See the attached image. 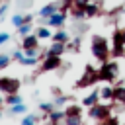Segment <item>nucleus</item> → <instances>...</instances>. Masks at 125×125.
I'll use <instances>...</instances> for the list:
<instances>
[{
    "mask_svg": "<svg viewBox=\"0 0 125 125\" xmlns=\"http://www.w3.org/2000/svg\"><path fill=\"white\" fill-rule=\"evenodd\" d=\"M66 100H68L66 96H59V98H55V102H53V104H55V105H62Z\"/></svg>",
    "mask_w": 125,
    "mask_h": 125,
    "instance_id": "32",
    "label": "nucleus"
},
{
    "mask_svg": "<svg viewBox=\"0 0 125 125\" xmlns=\"http://www.w3.org/2000/svg\"><path fill=\"white\" fill-rule=\"evenodd\" d=\"M4 102H6L8 105H14V104H20V102H21V96H20L18 92H14V94H8Z\"/></svg>",
    "mask_w": 125,
    "mask_h": 125,
    "instance_id": "16",
    "label": "nucleus"
},
{
    "mask_svg": "<svg viewBox=\"0 0 125 125\" xmlns=\"http://www.w3.org/2000/svg\"><path fill=\"white\" fill-rule=\"evenodd\" d=\"M47 125H57V123H53V121H49V123H47Z\"/></svg>",
    "mask_w": 125,
    "mask_h": 125,
    "instance_id": "35",
    "label": "nucleus"
},
{
    "mask_svg": "<svg viewBox=\"0 0 125 125\" xmlns=\"http://www.w3.org/2000/svg\"><path fill=\"white\" fill-rule=\"evenodd\" d=\"M59 4H55V2H51V4H47V6H43L41 10H39V18H43V20H47L51 14H55V12H59Z\"/></svg>",
    "mask_w": 125,
    "mask_h": 125,
    "instance_id": "9",
    "label": "nucleus"
},
{
    "mask_svg": "<svg viewBox=\"0 0 125 125\" xmlns=\"http://www.w3.org/2000/svg\"><path fill=\"white\" fill-rule=\"evenodd\" d=\"M109 45H107V41L102 37V35H94L92 37V55L98 59V61H102V62H105L107 61V57H109Z\"/></svg>",
    "mask_w": 125,
    "mask_h": 125,
    "instance_id": "1",
    "label": "nucleus"
},
{
    "mask_svg": "<svg viewBox=\"0 0 125 125\" xmlns=\"http://www.w3.org/2000/svg\"><path fill=\"white\" fill-rule=\"evenodd\" d=\"M12 23H14L16 27H20V25L23 23V16H20V14H16V16L12 18Z\"/></svg>",
    "mask_w": 125,
    "mask_h": 125,
    "instance_id": "29",
    "label": "nucleus"
},
{
    "mask_svg": "<svg viewBox=\"0 0 125 125\" xmlns=\"http://www.w3.org/2000/svg\"><path fill=\"white\" fill-rule=\"evenodd\" d=\"M20 62L25 64V66H35V64L39 62V59H37V57H25V55H23V59H21Z\"/></svg>",
    "mask_w": 125,
    "mask_h": 125,
    "instance_id": "23",
    "label": "nucleus"
},
{
    "mask_svg": "<svg viewBox=\"0 0 125 125\" xmlns=\"http://www.w3.org/2000/svg\"><path fill=\"white\" fill-rule=\"evenodd\" d=\"M10 41V33L8 31H2L0 33V45H4V43H8Z\"/></svg>",
    "mask_w": 125,
    "mask_h": 125,
    "instance_id": "30",
    "label": "nucleus"
},
{
    "mask_svg": "<svg viewBox=\"0 0 125 125\" xmlns=\"http://www.w3.org/2000/svg\"><path fill=\"white\" fill-rule=\"evenodd\" d=\"M84 12H86V18H92V16L98 14V6L96 4H86L84 6Z\"/></svg>",
    "mask_w": 125,
    "mask_h": 125,
    "instance_id": "21",
    "label": "nucleus"
},
{
    "mask_svg": "<svg viewBox=\"0 0 125 125\" xmlns=\"http://www.w3.org/2000/svg\"><path fill=\"white\" fill-rule=\"evenodd\" d=\"M113 98H115L117 102H125V88H123V86H117V88L113 90Z\"/></svg>",
    "mask_w": 125,
    "mask_h": 125,
    "instance_id": "20",
    "label": "nucleus"
},
{
    "mask_svg": "<svg viewBox=\"0 0 125 125\" xmlns=\"http://www.w3.org/2000/svg\"><path fill=\"white\" fill-rule=\"evenodd\" d=\"M35 35H37L39 39H49V37H51V31H49L45 25H41V27L35 29Z\"/></svg>",
    "mask_w": 125,
    "mask_h": 125,
    "instance_id": "17",
    "label": "nucleus"
},
{
    "mask_svg": "<svg viewBox=\"0 0 125 125\" xmlns=\"http://www.w3.org/2000/svg\"><path fill=\"white\" fill-rule=\"evenodd\" d=\"M74 2H76V0H66V4H74Z\"/></svg>",
    "mask_w": 125,
    "mask_h": 125,
    "instance_id": "34",
    "label": "nucleus"
},
{
    "mask_svg": "<svg viewBox=\"0 0 125 125\" xmlns=\"http://www.w3.org/2000/svg\"><path fill=\"white\" fill-rule=\"evenodd\" d=\"M53 107H55V104H49V102H43V104H39V109H41L43 113H49V111H53Z\"/></svg>",
    "mask_w": 125,
    "mask_h": 125,
    "instance_id": "26",
    "label": "nucleus"
},
{
    "mask_svg": "<svg viewBox=\"0 0 125 125\" xmlns=\"http://www.w3.org/2000/svg\"><path fill=\"white\" fill-rule=\"evenodd\" d=\"M100 80V76H98V72L92 68V66H86V70H84V76L76 82V86L78 88H84V86H92L94 82H98Z\"/></svg>",
    "mask_w": 125,
    "mask_h": 125,
    "instance_id": "4",
    "label": "nucleus"
},
{
    "mask_svg": "<svg viewBox=\"0 0 125 125\" xmlns=\"http://www.w3.org/2000/svg\"><path fill=\"white\" fill-rule=\"evenodd\" d=\"M64 21H66V12L64 10H59V12H55V14H51L47 18V23L53 25V27H61Z\"/></svg>",
    "mask_w": 125,
    "mask_h": 125,
    "instance_id": "7",
    "label": "nucleus"
},
{
    "mask_svg": "<svg viewBox=\"0 0 125 125\" xmlns=\"http://www.w3.org/2000/svg\"><path fill=\"white\" fill-rule=\"evenodd\" d=\"M61 119H64V109H53V111H49V121L59 123Z\"/></svg>",
    "mask_w": 125,
    "mask_h": 125,
    "instance_id": "13",
    "label": "nucleus"
},
{
    "mask_svg": "<svg viewBox=\"0 0 125 125\" xmlns=\"http://www.w3.org/2000/svg\"><path fill=\"white\" fill-rule=\"evenodd\" d=\"M18 88H20V80H16V78H0V92L14 94V92H18Z\"/></svg>",
    "mask_w": 125,
    "mask_h": 125,
    "instance_id": "6",
    "label": "nucleus"
},
{
    "mask_svg": "<svg viewBox=\"0 0 125 125\" xmlns=\"http://www.w3.org/2000/svg\"><path fill=\"white\" fill-rule=\"evenodd\" d=\"M51 37H53V41H61V43H66V41H68L66 31H57V33H53Z\"/></svg>",
    "mask_w": 125,
    "mask_h": 125,
    "instance_id": "22",
    "label": "nucleus"
},
{
    "mask_svg": "<svg viewBox=\"0 0 125 125\" xmlns=\"http://www.w3.org/2000/svg\"><path fill=\"white\" fill-rule=\"evenodd\" d=\"M111 55L115 59L125 55V41H123V29L113 31V45H111Z\"/></svg>",
    "mask_w": 125,
    "mask_h": 125,
    "instance_id": "3",
    "label": "nucleus"
},
{
    "mask_svg": "<svg viewBox=\"0 0 125 125\" xmlns=\"http://www.w3.org/2000/svg\"><path fill=\"white\" fill-rule=\"evenodd\" d=\"M18 33H20L21 37L29 35V33H31V23H21V25L18 27Z\"/></svg>",
    "mask_w": 125,
    "mask_h": 125,
    "instance_id": "24",
    "label": "nucleus"
},
{
    "mask_svg": "<svg viewBox=\"0 0 125 125\" xmlns=\"http://www.w3.org/2000/svg\"><path fill=\"white\" fill-rule=\"evenodd\" d=\"M82 113V109H80V105H66L64 107V115H80Z\"/></svg>",
    "mask_w": 125,
    "mask_h": 125,
    "instance_id": "19",
    "label": "nucleus"
},
{
    "mask_svg": "<svg viewBox=\"0 0 125 125\" xmlns=\"http://www.w3.org/2000/svg\"><path fill=\"white\" fill-rule=\"evenodd\" d=\"M33 125H35V123H33Z\"/></svg>",
    "mask_w": 125,
    "mask_h": 125,
    "instance_id": "38",
    "label": "nucleus"
},
{
    "mask_svg": "<svg viewBox=\"0 0 125 125\" xmlns=\"http://www.w3.org/2000/svg\"><path fill=\"white\" fill-rule=\"evenodd\" d=\"M100 98H102V100H111V98H113V88L104 86V88L100 90Z\"/></svg>",
    "mask_w": 125,
    "mask_h": 125,
    "instance_id": "18",
    "label": "nucleus"
},
{
    "mask_svg": "<svg viewBox=\"0 0 125 125\" xmlns=\"http://www.w3.org/2000/svg\"><path fill=\"white\" fill-rule=\"evenodd\" d=\"M66 125H82V113L80 115H64Z\"/></svg>",
    "mask_w": 125,
    "mask_h": 125,
    "instance_id": "15",
    "label": "nucleus"
},
{
    "mask_svg": "<svg viewBox=\"0 0 125 125\" xmlns=\"http://www.w3.org/2000/svg\"><path fill=\"white\" fill-rule=\"evenodd\" d=\"M123 41H125V29H123Z\"/></svg>",
    "mask_w": 125,
    "mask_h": 125,
    "instance_id": "36",
    "label": "nucleus"
},
{
    "mask_svg": "<svg viewBox=\"0 0 125 125\" xmlns=\"http://www.w3.org/2000/svg\"><path fill=\"white\" fill-rule=\"evenodd\" d=\"M100 125H119V123H117V119H115V117H105V119H102V121H100Z\"/></svg>",
    "mask_w": 125,
    "mask_h": 125,
    "instance_id": "28",
    "label": "nucleus"
},
{
    "mask_svg": "<svg viewBox=\"0 0 125 125\" xmlns=\"http://www.w3.org/2000/svg\"><path fill=\"white\" fill-rule=\"evenodd\" d=\"M35 121H37V115H25V117L21 119V123H20V125H33Z\"/></svg>",
    "mask_w": 125,
    "mask_h": 125,
    "instance_id": "27",
    "label": "nucleus"
},
{
    "mask_svg": "<svg viewBox=\"0 0 125 125\" xmlns=\"http://www.w3.org/2000/svg\"><path fill=\"white\" fill-rule=\"evenodd\" d=\"M123 57H125V55H123Z\"/></svg>",
    "mask_w": 125,
    "mask_h": 125,
    "instance_id": "39",
    "label": "nucleus"
},
{
    "mask_svg": "<svg viewBox=\"0 0 125 125\" xmlns=\"http://www.w3.org/2000/svg\"><path fill=\"white\" fill-rule=\"evenodd\" d=\"M88 115H90L92 119H96V121H102V119L109 117V107H107V105H102V104H94V105L90 107Z\"/></svg>",
    "mask_w": 125,
    "mask_h": 125,
    "instance_id": "5",
    "label": "nucleus"
},
{
    "mask_svg": "<svg viewBox=\"0 0 125 125\" xmlns=\"http://www.w3.org/2000/svg\"><path fill=\"white\" fill-rule=\"evenodd\" d=\"M98 100H100V90H94L92 94H88V96L82 100V104H84L86 107H92L94 104H98Z\"/></svg>",
    "mask_w": 125,
    "mask_h": 125,
    "instance_id": "12",
    "label": "nucleus"
},
{
    "mask_svg": "<svg viewBox=\"0 0 125 125\" xmlns=\"http://www.w3.org/2000/svg\"><path fill=\"white\" fill-rule=\"evenodd\" d=\"M64 49H66V45L64 43H61V41H53V45L49 47V51H47V55H62L64 53Z\"/></svg>",
    "mask_w": 125,
    "mask_h": 125,
    "instance_id": "11",
    "label": "nucleus"
},
{
    "mask_svg": "<svg viewBox=\"0 0 125 125\" xmlns=\"http://www.w3.org/2000/svg\"><path fill=\"white\" fill-rule=\"evenodd\" d=\"M33 47H39V37L37 35H25L23 41H21V49H33Z\"/></svg>",
    "mask_w": 125,
    "mask_h": 125,
    "instance_id": "10",
    "label": "nucleus"
},
{
    "mask_svg": "<svg viewBox=\"0 0 125 125\" xmlns=\"http://www.w3.org/2000/svg\"><path fill=\"white\" fill-rule=\"evenodd\" d=\"M25 111H27V105H25V104H21V102H20V104L10 105V113H12V115H20V113H25Z\"/></svg>",
    "mask_w": 125,
    "mask_h": 125,
    "instance_id": "14",
    "label": "nucleus"
},
{
    "mask_svg": "<svg viewBox=\"0 0 125 125\" xmlns=\"http://www.w3.org/2000/svg\"><path fill=\"white\" fill-rule=\"evenodd\" d=\"M31 20H33V16H23V23H31Z\"/></svg>",
    "mask_w": 125,
    "mask_h": 125,
    "instance_id": "33",
    "label": "nucleus"
},
{
    "mask_svg": "<svg viewBox=\"0 0 125 125\" xmlns=\"http://www.w3.org/2000/svg\"><path fill=\"white\" fill-rule=\"evenodd\" d=\"M117 70H119V66H117V62H102V68L98 70V76H100V80H105V82H111L113 78H115V74H117Z\"/></svg>",
    "mask_w": 125,
    "mask_h": 125,
    "instance_id": "2",
    "label": "nucleus"
},
{
    "mask_svg": "<svg viewBox=\"0 0 125 125\" xmlns=\"http://www.w3.org/2000/svg\"><path fill=\"white\" fill-rule=\"evenodd\" d=\"M0 105H2V98H0Z\"/></svg>",
    "mask_w": 125,
    "mask_h": 125,
    "instance_id": "37",
    "label": "nucleus"
},
{
    "mask_svg": "<svg viewBox=\"0 0 125 125\" xmlns=\"http://www.w3.org/2000/svg\"><path fill=\"white\" fill-rule=\"evenodd\" d=\"M10 61H12V55H8V53H0V68H6V66L10 64Z\"/></svg>",
    "mask_w": 125,
    "mask_h": 125,
    "instance_id": "25",
    "label": "nucleus"
},
{
    "mask_svg": "<svg viewBox=\"0 0 125 125\" xmlns=\"http://www.w3.org/2000/svg\"><path fill=\"white\" fill-rule=\"evenodd\" d=\"M12 59H16V61H21V59H23V49H18V51H14Z\"/></svg>",
    "mask_w": 125,
    "mask_h": 125,
    "instance_id": "31",
    "label": "nucleus"
},
{
    "mask_svg": "<svg viewBox=\"0 0 125 125\" xmlns=\"http://www.w3.org/2000/svg\"><path fill=\"white\" fill-rule=\"evenodd\" d=\"M61 66V57L59 55H47V59L41 64V70H55Z\"/></svg>",
    "mask_w": 125,
    "mask_h": 125,
    "instance_id": "8",
    "label": "nucleus"
}]
</instances>
